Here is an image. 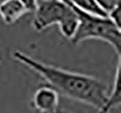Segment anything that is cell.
<instances>
[{
    "label": "cell",
    "instance_id": "6da1fadb",
    "mask_svg": "<svg viewBox=\"0 0 121 113\" xmlns=\"http://www.w3.org/2000/svg\"><path fill=\"white\" fill-rule=\"evenodd\" d=\"M12 58L37 73L59 95L91 106L97 111L106 102L108 94V86L97 77L42 62L20 50L14 51Z\"/></svg>",
    "mask_w": 121,
    "mask_h": 113
},
{
    "label": "cell",
    "instance_id": "7a4b0ae2",
    "mask_svg": "<svg viewBox=\"0 0 121 113\" xmlns=\"http://www.w3.org/2000/svg\"><path fill=\"white\" fill-rule=\"evenodd\" d=\"M33 14L31 26L37 32L58 25L61 34L70 41L76 32L78 17L66 0H37Z\"/></svg>",
    "mask_w": 121,
    "mask_h": 113
},
{
    "label": "cell",
    "instance_id": "3957f363",
    "mask_svg": "<svg viewBox=\"0 0 121 113\" xmlns=\"http://www.w3.org/2000/svg\"><path fill=\"white\" fill-rule=\"evenodd\" d=\"M70 5L78 17L76 32L70 40L73 44L79 45L84 41L92 39L100 40L108 43L114 49L118 56L120 57L121 29L115 26L108 18V16H99L90 14L76 8L72 4Z\"/></svg>",
    "mask_w": 121,
    "mask_h": 113
},
{
    "label": "cell",
    "instance_id": "277c9868",
    "mask_svg": "<svg viewBox=\"0 0 121 113\" xmlns=\"http://www.w3.org/2000/svg\"><path fill=\"white\" fill-rule=\"evenodd\" d=\"M59 94L48 84H43L35 90L30 106L38 113H56L59 110Z\"/></svg>",
    "mask_w": 121,
    "mask_h": 113
},
{
    "label": "cell",
    "instance_id": "5b68a950",
    "mask_svg": "<svg viewBox=\"0 0 121 113\" xmlns=\"http://www.w3.org/2000/svg\"><path fill=\"white\" fill-rule=\"evenodd\" d=\"M27 13L20 0H3L0 3V18L6 25L14 24Z\"/></svg>",
    "mask_w": 121,
    "mask_h": 113
},
{
    "label": "cell",
    "instance_id": "8992f818",
    "mask_svg": "<svg viewBox=\"0 0 121 113\" xmlns=\"http://www.w3.org/2000/svg\"><path fill=\"white\" fill-rule=\"evenodd\" d=\"M120 74H121V61L119 57V61L116 66L113 87L111 92L108 94L106 102L101 109L97 113H110V111L116 107L119 106L121 103V89H120Z\"/></svg>",
    "mask_w": 121,
    "mask_h": 113
},
{
    "label": "cell",
    "instance_id": "52a82bcc",
    "mask_svg": "<svg viewBox=\"0 0 121 113\" xmlns=\"http://www.w3.org/2000/svg\"><path fill=\"white\" fill-rule=\"evenodd\" d=\"M108 18L111 20L112 22L121 29V10H120V4H117L111 8L108 11L107 14Z\"/></svg>",
    "mask_w": 121,
    "mask_h": 113
},
{
    "label": "cell",
    "instance_id": "ba28073f",
    "mask_svg": "<svg viewBox=\"0 0 121 113\" xmlns=\"http://www.w3.org/2000/svg\"><path fill=\"white\" fill-rule=\"evenodd\" d=\"M28 13H33L37 5V0H20Z\"/></svg>",
    "mask_w": 121,
    "mask_h": 113
},
{
    "label": "cell",
    "instance_id": "9c48e42d",
    "mask_svg": "<svg viewBox=\"0 0 121 113\" xmlns=\"http://www.w3.org/2000/svg\"><path fill=\"white\" fill-rule=\"evenodd\" d=\"M97 1L106 9L107 13L113 6L120 4V0H97Z\"/></svg>",
    "mask_w": 121,
    "mask_h": 113
},
{
    "label": "cell",
    "instance_id": "30bf717a",
    "mask_svg": "<svg viewBox=\"0 0 121 113\" xmlns=\"http://www.w3.org/2000/svg\"><path fill=\"white\" fill-rule=\"evenodd\" d=\"M56 113H75L73 112V111H67V110H60L59 109L57 111Z\"/></svg>",
    "mask_w": 121,
    "mask_h": 113
},
{
    "label": "cell",
    "instance_id": "8fae6325",
    "mask_svg": "<svg viewBox=\"0 0 121 113\" xmlns=\"http://www.w3.org/2000/svg\"><path fill=\"white\" fill-rule=\"evenodd\" d=\"M1 60H2V59H1V55H0V63H1Z\"/></svg>",
    "mask_w": 121,
    "mask_h": 113
}]
</instances>
